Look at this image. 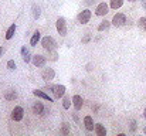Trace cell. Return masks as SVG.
Masks as SVG:
<instances>
[{"label": "cell", "mask_w": 146, "mask_h": 136, "mask_svg": "<svg viewBox=\"0 0 146 136\" xmlns=\"http://www.w3.org/2000/svg\"><path fill=\"white\" fill-rule=\"evenodd\" d=\"M41 47L46 50V51H54L55 48H57V41L51 37V36H47V37H44L43 40H41Z\"/></svg>", "instance_id": "6da1fadb"}, {"label": "cell", "mask_w": 146, "mask_h": 136, "mask_svg": "<svg viewBox=\"0 0 146 136\" xmlns=\"http://www.w3.org/2000/svg\"><path fill=\"white\" fill-rule=\"evenodd\" d=\"M55 27H57V31H58L60 36H62V37L67 36V23H65V19L64 17H58L57 19Z\"/></svg>", "instance_id": "7a4b0ae2"}, {"label": "cell", "mask_w": 146, "mask_h": 136, "mask_svg": "<svg viewBox=\"0 0 146 136\" xmlns=\"http://www.w3.org/2000/svg\"><path fill=\"white\" fill-rule=\"evenodd\" d=\"M24 118V109L21 106H14V109L11 111V119L14 122H20Z\"/></svg>", "instance_id": "3957f363"}, {"label": "cell", "mask_w": 146, "mask_h": 136, "mask_svg": "<svg viewBox=\"0 0 146 136\" xmlns=\"http://www.w3.org/2000/svg\"><path fill=\"white\" fill-rule=\"evenodd\" d=\"M91 16H92V13H91L90 9L82 10V11L78 14V23H80V24H87V23L91 20Z\"/></svg>", "instance_id": "277c9868"}, {"label": "cell", "mask_w": 146, "mask_h": 136, "mask_svg": "<svg viewBox=\"0 0 146 136\" xmlns=\"http://www.w3.org/2000/svg\"><path fill=\"white\" fill-rule=\"evenodd\" d=\"M115 27H122L125 23H126V16L123 14V13H116L115 16H113V19H112V21H111Z\"/></svg>", "instance_id": "5b68a950"}, {"label": "cell", "mask_w": 146, "mask_h": 136, "mask_svg": "<svg viewBox=\"0 0 146 136\" xmlns=\"http://www.w3.org/2000/svg\"><path fill=\"white\" fill-rule=\"evenodd\" d=\"M48 90L54 94L55 98H62L65 95V87L64 85H52V87H48Z\"/></svg>", "instance_id": "8992f818"}, {"label": "cell", "mask_w": 146, "mask_h": 136, "mask_svg": "<svg viewBox=\"0 0 146 136\" xmlns=\"http://www.w3.org/2000/svg\"><path fill=\"white\" fill-rule=\"evenodd\" d=\"M31 61H33V65H34V67L40 68V67H44V65H46L47 58H46L44 55H41V54H36V55H33Z\"/></svg>", "instance_id": "52a82bcc"}, {"label": "cell", "mask_w": 146, "mask_h": 136, "mask_svg": "<svg viewBox=\"0 0 146 136\" xmlns=\"http://www.w3.org/2000/svg\"><path fill=\"white\" fill-rule=\"evenodd\" d=\"M54 77H55V71H54L52 68H46V70L41 72V78H43L44 81H47V82L52 81Z\"/></svg>", "instance_id": "ba28073f"}, {"label": "cell", "mask_w": 146, "mask_h": 136, "mask_svg": "<svg viewBox=\"0 0 146 136\" xmlns=\"http://www.w3.org/2000/svg\"><path fill=\"white\" fill-rule=\"evenodd\" d=\"M72 105H74V109H75V111L82 109V105H84L82 96H81V95H74V96H72Z\"/></svg>", "instance_id": "9c48e42d"}, {"label": "cell", "mask_w": 146, "mask_h": 136, "mask_svg": "<svg viewBox=\"0 0 146 136\" xmlns=\"http://www.w3.org/2000/svg\"><path fill=\"white\" fill-rule=\"evenodd\" d=\"M108 9H109V7H108V4H106L105 1H104V3H99L97 6V9H95V14H97V16H105V14L108 13Z\"/></svg>", "instance_id": "30bf717a"}, {"label": "cell", "mask_w": 146, "mask_h": 136, "mask_svg": "<svg viewBox=\"0 0 146 136\" xmlns=\"http://www.w3.org/2000/svg\"><path fill=\"white\" fill-rule=\"evenodd\" d=\"M84 126H85V129L88 131V132H91V131H94L95 129V125H94V119H92V116H85L84 118Z\"/></svg>", "instance_id": "8fae6325"}, {"label": "cell", "mask_w": 146, "mask_h": 136, "mask_svg": "<svg viewBox=\"0 0 146 136\" xmlns=\"http://www.w3.org/2000/svg\"><path fill=\"white\" fill-rule=\"evenodd\" d=\"M20 52H21V58H23V61L24 62H30L31 61V54H30V50L27 48V47H21V50H20Z\"/></svg>", "instance_id": "7c38bea8"}, {"label": "cell", "mask_w": 146, "mask_h": 136, "mask_svg": "<svg viewBox=\"0 0 146 136\" xmlns=\"http://www.w3.org/2000/svg\"><path fill=\"white\" fill-rule=\"evenodd\" d=\"M44 112H46V108H44V105L41 102H36L33 105V113H36V115H44Z\"/></svg>", "instance_id": "4fadbf2b"}, {"label": "cell", "mask_w": 146, "mask_h": 136, "mask_svg": "<svg viewBox=\"0 0 146 136\" xmlns=\"http://www.w3.org/2000/svg\"><path fill=\"white\" fill-rule=\"evenodd\" d=\"M33 94L37 96V98H41V99H46V101H48V102H52L54 99L50 96L48 94H46L44 91H40V90H36V91H33Z\"/></svg>", "instance_id": "5bb4252c"}, {"label": "cell", "mask_w": 146, "mask_h": 136, "mask_svg": "<svg viewBox=\"0 0 146 136\" xmlns=\"http://www.w3.org/2000/svg\"><path fill=\"white\" fill-rule=\"evenodd\" d=\"M94 131H95V133L98 136H106V129H105V126L102 123H97Z\"/></svg>", "instance_id": "9a60e30c"}, {"label": "cell", "mask_w": 146, "mask_h": 136, "mask_svg": "<svg viewBox=\"0 0 146 136\" xmlns=\"http://www.w3.org/2000/svg\"><path fill=\"white\" fill-rule=\"evenodd\" d=\"M16 29H17V26L16 24H11L10 27H9V30L6 31V40H11L13 38V36H14V33H16Z\"/></svg>", "instance_id": "2e32d148"}, {"label": "cell", "mask_w": 146, "mask_h": 136, "mask_svg": "<svg viewBox=\"0 0 146 136\" xmlns=\"http://www.w3.org/2000/svg\"><path fill=\"white\" fill-rule=\"evenodd\" d=\"M40 37H41V33L37 30V31H34V34H33V37H31V40H30V45L31 47H36L37 43L40 41Z\"/></svg>", "instance_id": "e0dca14e"}, {"label": "cell", "mask_w": 146, "mask_h": 136, "mask_svg": "<svg viewBox=\"0 0 146 136\" xmlns=\"http://www.w3.org/2000/svg\"><path fill=\"white\" fill-rule=\"evenodd\" d=\"M31 13H33L34 20H38L40 16H41V9H40L37 4H33V7H31Z\"/></svg>", "instance_id": "ac0fdd59"}, {"label": "cell", "mask_w": 146, "mask_h": 136, "mask_svg": "<svg viewBox=\"0 0 146 136\" xmlns=\"http://www.w3.org/2000/svg\"><path fill=\"white\" fill-rule=\"evenodd\" d=\"M4 98H6L7 101H14V99L17 98V92H16L14 90H9L7 92H6Z\"/></svg>", "instance_id": "d6986e66"}, {"label": "cell", "mask_w": 146, "mask_h": 136, "mask_svg": "<svg viewBox=\"0 0 146 136\" xmlns=\"http://www.w3.org/2000/svg\"><path fill=\"white\" fill-rule=\"evenodd\" d=\"M109 26H111V21L104 20V21H101V24L98 26V31H106V30L109 29Z\"/></svg>", "instance_id": "ffe728a7"}, {"label": "cell", "mask_w": 146, "mask_h": 136, "mask_svg": "<svg viewBox=\"0 0 146 136\" xmlns=\"http://www.w3.org/2000/svg\"><path fill=\"white\" fill-rule=\"evenodd\" d=\"M122 4H123V0H111V9H113V10H116V9H121L122 7Z\"/></svg>", "instance_id": "44dd1931"}, {"label": "cell", "mask_w": 146, "mask_h": 136, "mask_svg": "<svg viewBox=\"0 0 146 136\" xmlns=\"http://www.w3.org/2000/svg\"><path fill=\"white\" fill-rule=\"evenodd\" d=\"M71 132V128H70V123H67V122H64L62 123V128H61V133H64V135H68Z\"/></svg>", "instance_id": "7402d4cb"}, {"label": "cell", "mask_w": 146, "mask_h": 136, "mask_svg": "<svg viewBox=\"0 0 146 136\" xmlns=\"http://www.w3.org/2000/svg\"><path fill=\"white\" fill-rule=\"evenodd\" d=\"M71 101H72V99H70L68 96H64V99H62V106H64V109H70Z\"/></svg>", "instance_id": "603a6c76"}, {"label": "cell", "mask_w": 146, "mask_h": 136, "mask_svg": "<svg viewBox=\"0 0 146 136\" xmlns=\"http://www.w3.org/2000/svg\"><path fill=\"white\" fill-rule=\"evenodd\" d=\"M7 68H9L10 71H14V70H16V62H14V60L7 61Z\"/></svg>", "instance_id": "cb8c5ba5"}, {"label": "cell", "mask_w": 146, "mask_h": 136, "mask_svg": "<svg viewBox=\"0 0 146 136\" xmlns=\"http://www.w3.org/2000/svg\"><path fill=\"white\" fill-rule=\"evenodd\" d=\"M139 27L142 30H146V17H141L139 19Z\"/></svg>", "instance_id": "d4e9b609"}, {"label": "cell", "mask_w": 146, "mask_h": 136, "mask_svg": "<svg viewBox=\"0 0 146 136\" xmlns=\"http://www.w3.org/2000/svg\"><path fill=\"white\" fill-rule=\"evenodd\" d=\"M138 123H136V121H131V126H129V129H131V132H136V126Z\"/></svg>", "instance_id": "484cf974"}, {"label": "cell", "mask_w": 146, "mask_h": 136, "mask_svg": "<svg viewBox=\"0 0 146 136\" xmlns=\"http://www.w3.org/2000/svg\"><path fill=\"white\" fill-rule=\"evenodd\" d=\"M95 3V0H84V4L85 6H92Z\"/></svg>", "instance_id": "4316f807"}, {"label": "cell", "mask_w": 146, "mask_h": 136, "mask_svg": "<svg viewBox=\"0 0 146 136\" xmlns=\"http://www.w3.org/2000/svg\"><path fill=\"white\" fill-rule=\"evenodd\" d=\"M90 38H91V37H90V34H87V36L82 38V43H88V41H90Z\"/></svg>", "instance_id": "83f0119b"}, {"label": "cell", "mask_w": 146, "mask_h": 136, "mask_svg": "<svg viewBox=\"0 0 146 136\" xmlns=\"http://www.w3.org/2000/svg\"><path fill=\"white\" fill-rule=\"evenodd\" d=\"M141 3H142V7H143V10H146V0H141Z\"/></svg>", "instance_id": "f1b7e54d"}, {"label": "cell", "mask_w": 146, "mask_h": 136, "mask_svg": "<svg viewBox=\"0 0 146 136\" xmlns=\"http://www.w3.org/2000/svg\"><path fill=\"white\" fill-rule=\"evenodd\" d=\"M72 116H74V121H75V122H78V121H80V119H78V116H77V113H74Z\"/></svg>", "instance_id": "f546056e"}, {"label": "cell", "mask_w": 146, "mask_h": 136, "mask_svg": "<svg viewBox=\"0 0 146 136\" xmlns=\"http://www.w3.org/2000/svg\"><path fill=\"white\" fill-rule=\"evenodd\" d=\"M3 52H4V48H3V47H0V57H1V54H3Z\"/></svg>", "instance_id": "4dcf8cb0"}, {"label": "cell", "mask_w": 146, "mask_h": 136, "mask_svg": "<svg viewBox=\"0 0 146 136\" xmlns=\"http://www.w3.org/2000/svg\"><path fill=\"white\" fill-rule=\"evenodd\" d=\"M143 118L146 119V108H145V111H143Z\"/></svg>", "instance_id": "1f68e13d"}, {"label": "cell", "mask_w": 146, "mask_h": 136, "mask_svg": "<svg viewBox=\"0 0 146 136\" xmlns=\"http://www.w3.org/2000/svg\"><path fill=\"white\" fill-rule=\"evenodd\" d=\"M143 133H146V126H145V128H143Z\"/></svg>", "instance_id": "d6a6232c"}, {"label": "cell", "mask_w": 146, "mask_h": 136, "mask_svg": "<svg viewBox=\"0 0 146 136\" xmlns=\"http://www.w3.org/2000/svg\"><path fill=\"white\" fill-rule=\"evenodd\" d=\"M128 1H135V0H128Z\"/></svg>", "instance_id": "836d02e7"}]
</instances>
